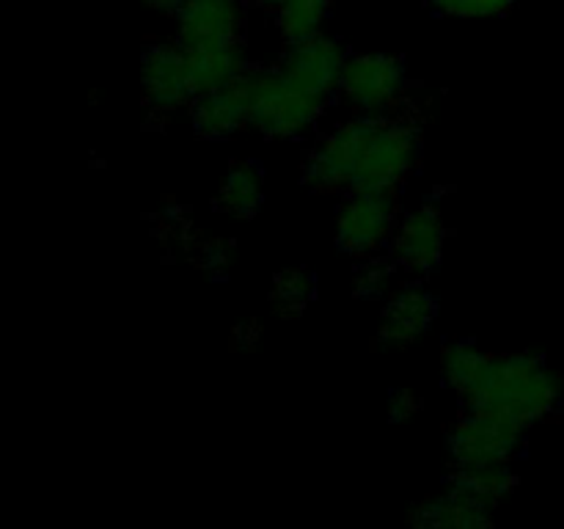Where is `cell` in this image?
Returning <instances> with one entry per match:
<instances>
[{"mask_svg": "<svg viewBox=\"0 0 564 529\" xmlns=\"http://www.w3.org/2000/svg\"><path fill=\"white\" fill-rule=\"evenodd\" d=\"M391 279H394V268L389 262H367L356 273L352 281V292H356L358 301H380V298L389 295Z\"/></svg>", "mask_w": 564, "mask_h": 529, "instance_id": "obj_20", "label": "cell"}, {"mask_svg": "<svg viewBox=\"0 0 564 529\" xmlns=\"http://www.w3.org/2000/svg\"><path fill=\"white\" fill-rule=\"evenodd\" d=\"M527 430L505 422L499 417L479 411H466L446 433V452L455 468L505 463L516 457Z\"/></svg>", "mask_w": 564, "mask_h": 529, "instance_id": "obj_7", "label": "cell"}, {"mask_svg": "<svg viewBox=\"0 0 564 529\" xmlns=\"http://www.w3.org/2000/svg\"><path fill=\"white\" fill-rule=\"evenodd\" d=\"M242 83H246L248 102H251L248 127L259 130L264 138H273V141L303 138L317 125L323 110L328 108L325 102L292 86L281 75L279 66H273V69H248L242 75Z\"/></svg>", "mask_w": 564, "mask_h": 529, "instance_id": "obj_2", "label": "cell"}, {"mask_svg": "<svg viewBox=\"0 0 564 529\" xmlns=\"http://www.w3.org/2000/svg\"><path fill=\"white\" fill-rule=\"evenodd\" d=\"M419 406H422V402H419L416 391L391 389V395H389V419L394 424H405L408 419L416 417Z\"/></svg>", "mask_w": 564, "mask_h": 529, "instance_id": "obj_21", "label": "cell"}, {"mask_svg": "<svg viewBox=\"0 0 564 529\" xmlns=\"http://www.w3.org/2000/svg\"><path fill=\"white\" fill-rule=\"evenodd\" d=\"M141 91L143 102L154 114L191 108L196 88H193L187 53L180 42H154L143 50L141 58Z\"/></svg>", "mask_w": 564, "mask_h": 529, "instance_id": "obj_8", "label": "cell"}, {"mask_svg": "<svg viewBox=\"0 0 564 529\" xmlns=\"http://www.w3.org/2000/svg\"><path fill=\"white\" fill-rule=\"evenodd\" d=\"M389 248L397 268L408 270V273L424 276L438 268L446 248V224L438 209L424 204V207L402 215L397 220Z\"/></svg>", "mask_w": 564, "mask_h": 529, "instance_id": "obj_10", "label": "cell"}, {"mask_svg": "<svg viewBox=\"0 0 564 529\" xmlns=\"http://www.w3.org/2000/svg\"><path fill=\"white\" fill-rule=\"evenodd\" d=\"M438 317V303L422 284H405L389 295L380 317L378 342L386 347H411L427 336Z\"/></svg>", "mask_w": 564, "mask_h": 529, "instance_id": "obj_11", "label": "cell"}, {"mask_svg": "<svg viewBox=\"0 0 564 529\" xmlns=\"http://www.w3.org/2000/svg\"><path fill=\"white\" fill-rule=\"evenodd\" d=\"M185 53H187V69H191V80H193V88H196V94L229 86V83L240 80V77L248 72V58L242 44L185 50Z\"/></svg>", "mask_w": 564, "mask_h": 529, "instance_id": "obj_14", "label": "cell"}, {"mask_svg": "<svg viewBox=\"0 0 564 529\" xmlns=\"http://www.w3.org/2000/svg\"><path fill=\"white\" fill-rule=\"evenodd\" d=\"M438 14L479 20V17H501L516 9L518 0H427Z\"/></svg>", "mask_w": 564, "mask_h": 529, "instance_id": "obj_19", "label": "cell"}, {"mask_svg": "<svg viewBox=\"0 0 564 529\" xmlns=\"http://www.w3.org/2000/svg\"><path fill=\"white\" fill-rule=\"evenodd\" d=\"M141 3L147 6V9L160 11V14H174V11L180 9L182 0H141Z\"/></svg>", "mask_w": 564, "mask_h": 529, "instance_id": "obj_23", "label": "cell"}, {"mask_svg": "<svg viewBox=\"0 0 564 529\" xmlns=\"http://www.w3.org/2000/svg\"><path fill=\"white\" fill-rule=\"evenodd\" d=\"M317 295V281L314 273L303 268H286L273 279V309L281 317H301L312 298Z\"/></svg>", "mask_w": 564, "mask_h": 529, "instance_id": "obj_18", "label": "cell"}, {"mask_svg": "<svg viewBox=\"0 0 564 529\" xmlns=\"http://www.w3.org/2000/svg\"><path fill=\"white\" fill-rule=\"evenodd\" d=\"M516 472H512L510 461L505 463H485V466H471V468H455L449 485L455 488L468 490V494L479 496L485 501H494L499 505L507 494H512L516 488Z\"/></svg>", "mask_w": 564, "mask_h": 529, "instance_id": "obj_17", "label": "cell"}, {"mask_svg": "<svg viewBox=\"0 0 564 529\" xmlns=\"http://www.w3.org/2000/svg\"><path fill=\"white\" fill-rule=\"evenodd\" d=\"M422 158V132L413 121L383 116L367 143L356 185L369 191H397ZM350 187V191H352Z\"/></svg>", "mask_w": 564, "mask_h": 529, "instance_id": "obj_4", "label": "cell"}, {"mask_svg": "<svg viewBox=\"0 0 564 529\" xmlns=\"http://www.w3.org/2000/svg\"><path fill=\"white\" fill-rule=\"evenodd\" d=\"M330 6H334V0H284L273 11L281 39L286 44H295L319 36L330 14Z\"/></svg>", "mask_w": 564, "mask_h": 529, "instance_id": "obj_16", "label": "cell"}, {"mask_svg": "<svg viewBox=\"0 0 564 529\" xmlns=\"http://www.w3.org/2000/svg\"><path fill=\"white\" fill-rule=\"evenodd\" d=\"M441 373L466 411L490 413L521 430L560 411V378L534 353L494 356L474 342L457 339L446 345Z\"/></svg>", "mask_w": 564, "mask_h": 529, "instance_id": "obj_1", "label": "cell"}, {"mask_svg": "<svg viewBox=\"0 0 564 529\" xmlns=\"http://www.w3.org/2000/svg\"><path fill=\"white\" fill-rule=\"evenodd\" d=\"M202 262H204V268H226V262H229V253H226L224 242L209 240L207 246H204Z\"/></svg>", "mask_w": 564, "mask_h": 529, "instance_id": "obj_22", "label": "cell"}, {"mask_svg": "<svg viewBox=\"0 0 564 529\" xmlns=\"http://www.w3.org/2000/svg\"><path fill=\"white\" fill-rule=\"evenodd\" d=\"M383 116H361L341 121L334 130L325 132L303 163V182L312 191L339 193L350 191L356 185L358 165H361L367 143L372 138L375 127Z\"/></svg>", "mask_w": 564, "mask_h": 529, "instance_id": "obj_3", "label": "cell"}, {"mask_svg": "<svg viewBox=\"0 0 564 529\" xmlns=\"http://www.w3.org/2000/svg\"><path fill=\"white\" fill-rule=\"evenodd\" d=\"M408 88L405 61L391 53L347 55L339 97L361 116H389Z\"/></svg>", "mask_w": 564, "mask_h": 529, "instance_id": "obj_5", "label": "cell"}, {"mask_svg": "<svg viewBox=\"0 0 564 529\" xmlns=\"http://www.w3.org/2000/svg\"><path fill=\"white\" fill-rule=\"evenodd\" d=\"M187 110H191V125L196 136L207 141H226L251 121V102H248L242 77L229 86L196 94Z\"/></svg>", "mask_w": 564, "mask_h": 529, "instance_id": "obj_12", "label": "cell"}, {"mask_svg": "<svg viewBox=\"0 0 564 529\" xmlns=\"http://www.w3.org/2000/svg\"><path fill=\"white\" fill-rule=\"evenodd\" d=\"M264 202V174L257 163L242 160L235 163L226 174L224 185H220L218 204L224 213L235 215V218H251Z\"/></svg>", "mask_w": 564, "mask_h": 529, "instance_id": "obj_15", "label": "cell"}, {"mask_svg": "<svg viewBox=\"0 0 564 529\" xmlns=\"http://www.w3.org/2000/svg\"><path fill=\"white\" fill-rule=\"evenodd\" d=\"M174 20L176 42L185 50L242 44L246 0H182Z\"/></svg>", "mask_w": 564, "mask_h": 529, "instance_id": "obj_9", "label": "cell"}, {"mask_svg": "<svg viewBox=\"0 0 564 529\" xmlns=\"http://www.w3.org/2000/svg\"><path fill=\"white\" fill-rule=\"evenodd\" d=\"M496 505L468 490L449 488L413 507L411 521L422 529H485L494 523Z\"/></svg>", "mask_w": 564, "mask_h": 529, "instance_id": "obj_13", "label": "cell"}, {"mask_svg": "<svg viewBox=\"0 0 564 529\" xmlns=\"http://www.w3.org/2000/svg\"><path fill=\"white\" fill-rule=\"evenodd\" d=\"M397 220L394 191L352 187L336 209V246L350 257H372L389 246Z\"/></svg>", "mask_w": 564, "mask_h": 529, "instance_id": "obj_6", "label": "cell"}]
</instances>
